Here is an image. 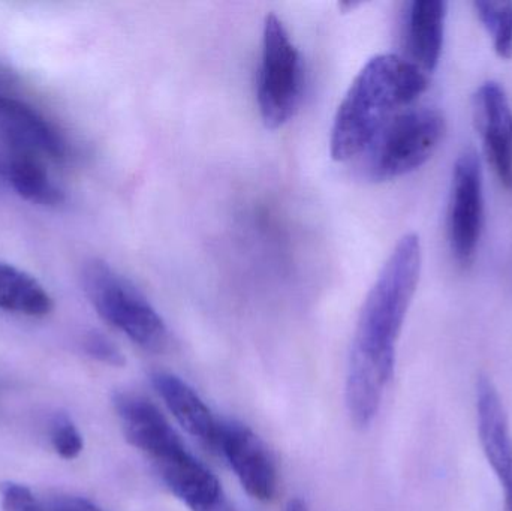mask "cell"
<instances>
[{"label": "cell", "mask_w": 512, "mask_h": 511, "mask_svg": "<svg viewBox=\"0 0 512 511\" xmlns=\"http://www.w3.org/2000/svg\"><path fill=\"white\" fill-rule=\"evenodd\" d=\"M421 264L420 237L405 234L364 300L346 380V405L358 428L372 425L393 378L397 339L420 282Z\"/></svg>", "instance_id": "obj_1"}, {"label": "cell", "mask_w": 512, "mask_h": 511, "mask_svg": "<svg viewBox=\"0 0 512 511\" xmlns=\"http://www.w3.org/2000/svg\"><path fill=\"white\" fill-rule=\"evenodd\" d=\"M427 89L429 75L406 57H372L337 108L330 137L333 159L349 161L364 153L385 123L411 107Z\"/></svg>", "instance_id": "obj_2"}, {"label": "cell", "mask_w": 512, "mask_h": 511, "mask_svg": "<svg viewBox=\"0 0 512 511\" xmlns=\"http://www.w3.org/2000/svg\"><path fill=\"white\" fill-rule=\"evenodd\" d=\"M84 293L93 308L111 326L150 353H162L170 344L167 324L147 297L105 261H87L81 272Z\"/></svg>", "instance_id": "obj_3"}, {"label": "cell", "mask_w": 512, "mask_h": 511, "mask_svg": "<svg viewBox=\"0 0 512 511\" xmlns=\"http://www.w3.org/2000/svg\"><path fill=\"white\" fill-rule=\"evenodd\" d=\"M445 135V119L432 107H409L391 117L366 153V173L375 182L397 179L423 167Z\"/></svg>", "instance_id": "obj_4"}, {"label": "cell", "mask_w": 512, "mask_h": 511, "mask_svg": "<svg viewBox=\"0 0 512 511\" xmlns=\"http://www.w3.org/2000/svg\"><path fill=\"white\" fill-rule=\"evenodd\" d=\"M304 89V69L300 51L295 47L283 21L268 14L262 30L259 65V113L268 129L282 128L298 110Z\"/></svg>", "instance_id": "obj_5"}, {"label": "cell", "mask_w": 512, "mask_h": 511, "mask_svg": "<svg viewBox=\"0 0 512 511\" xmlns=\"http://www.w3.org/2000/svg\"><path fill=\"white\" fill-rule=\"evenodd\" d=\"M484 225L483 168L474 149L457 158L448 207V239L459 266L474 263Z\"/></svg>", "instance_id": "obj_6"}, {"label": "cell", "mask_w": 512, "mask_h": 511, "mask_svg": "<svg viewBox=\"0 0 512 511\" xmlns=\"http://www.w3.org/2000/svg\"><path fill=\"white\" fill-rule=\"evenodd\" d=\"M218 449L249 497L261 503L276 497L277 468L273 456L249 426L236 420L221 423Z\"/></svg>", "instance_id": "obj_7"}, {"label": "cell", "mask_w": 512, "mask_h": 511, "mask_svg": "<svg viewBox=\"0 0 512 511\" xmlns=\"http://www.w3.org/2000/svg\"><path fill=\"white\" fill-rule=\"evenodd\" d=\"M114 407L128 443L150 456L156 465L188 452L173 426L149 399L135 393H117Z\"/></svg>", "instance_id": "obj_8"}, {"label": "cell", "mask_w": 512, "mask_h": 511, "mask_svg": "<svg viewBox=\"0 0 512 511\" xmlns=\"http://www.w3.org/2000/svg\"><path fill=\"white\" fill-rule=\"evenodd\" d=\"M478 437L487 462L504 489L505 509L512 511V434L510 420L493 381L481 375L477 381Z\"/></svg>", "instance_id": "obj_9"}, {"label": "cell", "mask_w": 512, "mask_h": 511, "mask_svg": "<svg viewBox=\"0 0 512 511\" xmlns=\"http://www.w3.org/2000/svg\"><path fill=\"white\" fill-rule=\"evenodd\" d=\"M474 119L493 171L505 188L512 189V108L501 84L487 81L478 87Z\"/></svg>", "instance_id": "obj_10"}, {"label": "cell", "mask_w": 512, "mask_h": 511, "mask_svg": "<svg viewBox=\"0 0 512 511\" xmlns=\"http://www.w3.org/2000/svg\"><path fill=\"white\" fill-rule=\"evenodd\" d=\"M0 137L12 152L42 153L53 159L66 155L60 132L32 105L12 96L0 95Z\"/></svg>", "instance_id": "obj_11"}, {"label": "cell", "mask_w": 512, "mask_h": 511, "mask_svg": "<svg viewBox=\"0 0 512 511\" xmlns=\"http://www.w3.org/2000/svg\"><path fill=\"white\" fill-rule=\"evenodd\" d=\"M162 482L192 511H234L222 491L218 477L186 452L179 458L156 465Z\"/></svg>", "instance_id": "obj_12"}, {"label": "cell", "mask_w": 512, "mask_h": 511, "mask_svg": "<svg viewBox=\"0 0 512 511\" xmlns=\"http://www.w3.org/2000/svg\"><path fill=\"white\" fill-rule=\"evenodd\" d=\"M448 3L444 0H414L406 5V59L421 71H435L444 47Z\"/></svg>", "instance_id": "obj_13"}, {"label": "cell", "mask_w": 512, "mask_h": 511, "mask_svg": "<svg viewBox=\"0 0 512 511\" xmlns=\"http://www.w3.org/2000/svg\"><path fill=\"white\" fill-rule=\"evenodd\" d=\"M152 384L164 399L168 410L188 434L210 449H218L221 423L186 381L170 372H155L152 375Z\"/></svg>", "instance_id": "obj_14"}, {"label": "cell", "mask_w": 512, "mask_h": 511, "mask_svg": "<svg viewBox=\"0 0 512 511\" xmlns=\"http://www.w3.org/2000/svg\"><path fill=\"white\" fill-rule=\"evenodd\" d=\"M0 173L24 200L41 206H57L65 200L63 192L54 185L38 156L32 153L12 152L0 159Z\"/></svg>", "instance_id": "obj_15"}, {"label": "cell", "mask_w": 512, "mask_h": 511, "mask_svg": "<svg viewBox=\"0 0 512 511\" xmlns=\"http://www.w3.org/2000/svg\"><path fill=\"white\" fill-rule=\"evenodd\" d=\"M53 306L50 294L32 275L0 261V309L44 317Z\"/></svg>", "instance_id": "obj_16"}, {"label": "cell", "mask_w": 512, "mask_h": 511, "mask_svg": "<svg viewBox=\"0 0 512 511\" xmlns=\"http://www.w3.org/2000/svg\"><path fill=\"white\" fill-rule=\"evenodd\" d=\"M475 11L489 35L496 54L512 57V2H475Z\"/></svg>", "instance_id": "obj_17"}, {"label": "cell", "mask_w": 512, "mask_h": 511, "mask_svg": "<svg viewBox=\"0 0 512 511\" xmlns=\"http://www.w3.org/2000/svg\"><path fill=\"white\" fill-rule=\"evenodd\" d=\"M51 443L63 459H75L83 450V438L65 414H57L51 425Z\"/></svg>", "instance_id": "obj_18"}, {"label": "cell", "mask_w": 512, "mask_h": 511, "mask_svg": "<svg viewBox=\"0 0 512 511\" xmlns=\"http://www.w3.org/2000/svg\"><path fill=\"white\" fill-rule=\"evenodd\" d=\"M83 345L84 350H86L90 357L98 360V362L105 363V365L122 368L126 363L122 351L104 333L92 330V332L84 336Z\"/></svg>", "instance_id": "obj_19"}, {"label": "cell", "mask_w": 512, "mask_h": 511, "mask_svg": "<svg viewBox=\"0 0 512 511\" xmlns=\"http://www.w3.org/2000/svg\"><path fill=\"white\" fill-rule=\"evenodd\" d=\"M0 492H2V507L5 511H44L26 486L3 483L0 486Z\"/></svg>", "instance_id": "obj_20"}, {"label": "cell", "mask_w": 512, "mask_h": 511, "mask_svg": "<svg viewBox=\"0 0 512 511\" xmlns=\"http://www.w3.org/2000/svg\"><path fill=\"white\" fill-rule=\"evenodd\" d=\"M50 511H102L92 501L80 497H57Z\"/></svg>", "instance_id": "obj_21"}, {"label": "cell", "mask_w": 512, "mask_h": 511, "mask_svg": "<svg viewBox=\"0 0 512 511\" xmlns=\"http://www.w3.org/2000/svg\"><path fill=\"white\" fill-rule=\"evenodd\" d=\"M286 511H309L307 510L306 504L303 501L298 500V498H294V500L289 501L288 506H286Z\"/></svg>", "instance_id": "obj_22"}, {"label": "cell", "mask_w": 512, "mask_h": 511, "mask_svg": "<svg viewBox=\"0 0 512 511\" xmlns=\"http://www.w3.org/2000/svg\"><path fill=\"white\" fill-rule=\"evenodd\" d=\"M9 81H12V77L9 75V72L2 71V69H0V83H9Z\"/></svg>", "instance_id": "obj_23"}]
</instances>
